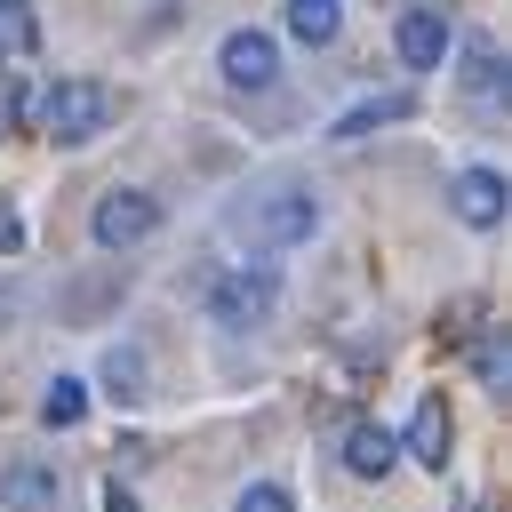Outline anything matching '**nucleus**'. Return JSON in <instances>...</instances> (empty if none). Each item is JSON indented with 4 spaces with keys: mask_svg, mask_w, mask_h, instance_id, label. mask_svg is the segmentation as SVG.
<instances>
[{
    "mask_svg": "<svg viewBox=\"0 0 512 512\" xmlns=\"http://www.w3.org/2000/svg\"><path fill=\"white\" fill-rule=\"evenodd\" d=\"M312 232H320V200L304 184H272V192H248V208H232V240L256 256H280Z\"/></svg>",
    "mask_w": 512,
    "mask_h": 512,
    "instance_id": "f257e3e1",
    "label": "nucleus"
},
{
    "mask_svg": "<svg viewBox=\"0 0 512 512\" xmlns=\"http://www.w3.org/2000/svg\"><path fill=\"white\" fill-rule=\"evenodd\" d=\"M32 112H40V136L48 144H96L112 128V88L104 80H56Z\"/></svg>",
    "mask_w": 512,
    "mask_h": 512,
    "instance_id": "f03ea898",
    "label": "nucleus"
},
{
    "mask_svg": "<svg viewBox=\"0 0 512 512\" xmlns=\"http://www.w3.org/2000/svg\"><path fill=\"white\" fill-rule=\"evenodd\" d=\"M272 296H280V280L256 264H232V272H216L208 280V320H224V328H256V320H272Z\"/></svg>",
    "mask_w": 512,
    "mask_h": 512,
    "instance_id": "7ed1b4c3",
    "label": "nucleus"
},
{
    "mask_svg": "<svg viewBox=\"0 0 512 512\" xmlns=\"http://www.w3.org/2000/svg\"><path fill=\"white\" fill-rule=\"evenodd\" d=\"M88 232H96V248H136V240H152V232H160V200H152V192H136V184H112V192L96 200Z\"/></svg>",
    "mask_w": 512,
    "mask_h": 512,
    "instance_id": "20e7f679",
    "label": "nucleus"
},
{
    "mask_svg": "<svg viewBox=\"0 0 512 512\" xmlns=\"http://www.w3.org/2000/svg\"><path fill=\"white\" fill-rule=\"evenodd\" d=\"M56 496H64V472L48 448H16L0 464V512H56Z\"/></svg>",
    "mask_w": 512,
    "mask_h": 512,
    "instance_id": "39448f33",
    "label": "nucleus"
},
{
    "mask_svg": "<svg viewBox=\"0 0 512 512\" xmlns=\"http://www.w3.org/2000/svg\"><path fill=\"white\" fill-rule=\"evenodd\" d=\"M392 48H400V64H408V72H440V64H448V48H456V32H448V16H440V8H408V16L392 24Z\"/></svg>",
    "mask_w": 512,
    "mask_h": 512,
    "instance_id": "423d86ee",
    "label": "nucleus"
},
{
    "mask_svg": "<svg viewBox=\"0 0 512 512\" xmlns=\"http://www.w3.org/2000/svg\"><path fill=\"white\" fill-rule=\"evenodd\" d=\"M216 72H224L232 88H272V72H280V48H272V32H256V24L224 32V48H216Z\"/></svg>",
    "mask_w": 512,
    "mask_h": 512,
    "instance_id": "0eeeda50",
    "label": "nucleus"
},
{
    "mask_svg": "<svg viewBox=\"0 0 512 512\" xmlns=\"http://www.w3.org/2000/svg\"><path fill=\"white\" fill-rule=\"evenodd\" d=\"M448 208H456L472 232H496V224H504V176H496V168H464V176L448 184Z\"/></svg>",
    "mask_w": 512,
    "mask_h": 512,
    "instance_id": "6e6552de",
    "label": "nucleus"
},
{
    "mask_svg": "<svg viewBox=\"0 0 512 512\" xmlns=\"http://www.w3.org/2000/svg\"><path fill=\"white\" fill-rule=\"evenodd\" d=\"M392 464H400V432H384L376 416L344 424V472H360V480H384Z\"/></svg>",
    "mask_w": 512,
    "mask_h": 512,
    "instance_id": "1a4fd4ad",
    "label": "nucleus"
},
{
    "mask_svg": "<svg viewBox=\"0 0 512 512\" xmlns=\"http://www.w3.org/2000/svg\"><path fill=\"white\" fill-rule=\"evenodd\" d=\"M448 440H456V424H448V408H440V392L432 400H416V416H408V432H400V448L424 464V472H440L448 464Z\"/></svg>",
    "mask_w": 512,
    "mask_h": 512,
    "instance_id": "9d476101",
    "label": "nucleus"
},
{
    "mask_svg": "<svg viewBox=\"0 0 512 512\" xmlns=\"http://www.w3.org/2000/svg\"><path fill=\"white\" fill-rule=\"evenodd\" d=\"M280 16H288V32H296L304 48H328V40L344 32V0H288Z\"/></svg>",
    "mask_w": 512,
    "mask_h": 512,
    "instance_id": "9b49d317",
    "label": "nucleus"
},
{
    "mask_svg": "<svg viewBox=\"0 0 512 512\" xmlns=\"http://www.w3.org/2000/svg\"><path fill=\"white\" fill-rule=\"evenodd\" d=\"M104 392H112L120 408L144 400V352H136V344H112V352H104Z\"/></svg>",
    "mask_w": 512,
    "mask_h": 512,
    "instance_id": "f8f14e48",
    "label": "nucleus"
},
{
    "mask_svg": "<svg viewBox=\"0 0 512 512\" xmlns=\"http://www.w3.org/2000/svg\"><path fill=\"white\" fill-rule=\"evenodd\" d=\"M80 416H88V392H80V376H56V384L40 392V424H48V432H72Z\"/></svg>",
    "mask_w": 512,
    "mask_h": 512,
    "instance_id": "ddd939ff",
    "label": "nucleus"
},
{
    "mask_svg": "<svg viewBox=\"0 0 512 512\" xmlns=\"http://www.w3.org/2000/svg\"><path fill=\"white\" fill-rule=\"evenodd\" d=\"M40 48V16L32 0H0V56H32Z\"/></svg>",
    "mask_w": 512,
    "mask_h": 512,
    "instance_id": "4468645a",
    "label": "nucleus"
},
{
    "mask_svg": "<svg viewBox=\"0 0 512 512\" xmlns=\"http://www.w3.org/2000/svg\"><path fill=\"white\" fill-rule=\"evenodd\" d=\"M464 88H472V96H504V64H496V40H472V48H464Z\"/></svg>",
    "mask_w": 512,
    "mask_h": 512,
    "instance_id": "2eb2a0df",
    "label": "nucleus"
},
{
    "mask_svg": "<svg viewBox=\"0 0 512 512\" xmlns=\"http://www.w3.org/2000/svg\"><path fill=\"white\" fill-rule=\"evenodd\" d=\"M376 120H408V96H368V104H352V112H344L328 136H368Z\"/></svg>",
    "mask_w": 512,
    "mask_h": 512,
    "instance_id": "dca6fc26",
    "label": "nucleus"
},
{
    "mask_svg": "<svg viewBox=\"0 0 512 512\" xmlns=\"http://www.w3.org/2000/svg\"><path fill=\"white\" fill-rule=\"evenodd\" d=\"M472 368H480V384H488V392H504V384H512V352H504L496 336H480V344H472Z\"/></svg>",
    "mask_w": 512,
    "mask_h": 512,
    "instance_id": "f3484780",
    "label": "nucleus"
},
{
    "mask_svg": "<svg viewBox=\"0 0 512 512\" xmlns=\"http://www.w3.org/2000/svg\"><path fill=\"white\" fill-rule=\"evenodd\" d=\"M232 512H296V496H288L280 480H248V488L232 496Z\"/></svg>",
    "mask_w": 512,
    "mask_h": 512,
    "instance_id": "a211bd4d",
    "label": "nucleus"
},
{
    "mask_svg": "<svg viewBox=\"0 0 512 512\" xmlns=\"http://www.w3.org/2000/svg\"><path fill=\"white\" fill-rule=\"evenodd\" d=\"M0 248H24V224H16L8 208H0Z\"/></svg>",
    "mask_w": 512,
    "mask_h": 512,
    "instance_id": "6ab92c4d",
    "label": "nucleus"
},
{
    "mask_svg": "<svg viewBox=\"0 0 512 512\" xmlns=\"http://www.w3.org/2000/svg\"><path fill=\"white\" fill-rule=\"evenodd\" d=\"M104 512H136V496H128L120 480H112V488H104Z\"/></svg>",
    "mask_w": 512,
    "mask_h": 512,
    "instance_id": "aec40b11",
    "label": "nucleus"
}]
</instances>
